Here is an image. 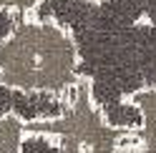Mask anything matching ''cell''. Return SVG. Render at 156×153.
Returning <instances> with one entry per match:
<instances>
[{
  "label": "cell",
  "mask_w": 156,
  "mask_h": 153,
  "mask_svg": "<svg viewBox=\"0 0 156 153\" xmlns=\"http://www.w3.org/2000/svg\"><path fill=\"white\" fill-rule=\"evenodd\" d=\"M43 3H45V0H0V13H5V15H15V18H23V15H33V13H38ZM83 3L103 5L106 0H83Z\"/></svg>",
  "instance_id": "cell-5"
},
{
  "label": "cell",
  "mask_w": 156,
  "mask_h": 153,
  "mask_svg": "<svg viewBox=\"0 0 156 153\" xmlns=\"http://www.w3.org/2000/svg\"><path fill=\"white\" fill-rule=\"evenodd\" d=\"M23 153H68L58 141L45 138V136H28Z\"/></svg>",
  "instance_id": "cell-6"
},
{
  "label": "cell",
  "mask_w": 156,
  "mask_h": 153,
  "mask_svg": "<svg viewBox=\"0 0 156 153\" xmlns=\"http://www.w3.org/2000/svg\"><path fill=\"white\" fill-rule=\"evenodd\" d=\"M28 141V121L18 110L0 116V153H23Z\"/></svg>",
  "instance_id": "cell-4"
},
{
  "label": "cell",
  "mask_w": 156,
  "mask_h": 153,
  "mask_svg": "<svg viewBox=\"0 0 156 153\" xmlns=\"http://www.w3.org/2000/svg\"><path fill=\"white\" fill-rule=\"evenodd\" d=\"M83 78V53L71 25L53 15H23L0 38V88L61 103Z\"/></svg>",
  "instance_id": "cell-1"
},
{
  "label": "cell",
  "mask_w": 156,
  "mask_h": 153,
  "mask_svg": "<svg viewBox=\"0 0 156 153\" xmlns=\"http://www.w3.org/2000/svg\"><path fill=\"white\" fill-rule=\"evenodd\" d=\"M61 103L63 110L58 116L28 123V136L53 138L68 153H131L139 148L136 128L113 126L106 118L96 100L93 80L86 73Z\"/></svg>",
  "instance_id": "cell-2"
},
{
  "label": "cell",
  "mask_w": 156,
  "mask_h": 153,
  "mask_svg": "<svg viewBox=\"0 0 156 153\" xmlns=\"http://www.w3.org/2000/svg\"><path fill=\"white\" fill-rule=\"evenodd\" d=\"M123 108H129L139 116V126H136L139 151L141 153H156V83L126 95Z\"/></svg>",
  "instance_id": "cell-3"
}]
</instances>
